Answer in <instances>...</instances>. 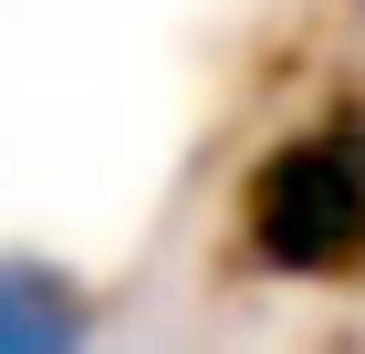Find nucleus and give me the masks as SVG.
Masks as SVG:
<instances>
[{
    "label": "nucleus",
    "instance_id": "nucleus-1",
    "mask_svg": "<svg viewBox=\"0 0 365 354\" xmlns=\"http://www.w3.org/2000/svg\"><path fill=\"white\" fill-rule=\"evenodd\" d=\"M251 250L272 271L334 281L344 261H365V146L355 136H292L251 167Z\"/></svg>",
    "mask_w": 365,
    "mask_h": 354
},
{
    "label": "nucleus",
    "instance_id": "nucleus-2",
    "mask_svg": "<svg viewBox=\"0 0 365 354\" xmlns=\"http://www.w3.org/2000/svg\"><path fill=\"white\" fill-rule=\"evenodd\" d=\"M63 344H84V302L31 261L0 271V354H63Z\"/></svg>",
    "mask_w": 365,
    "mask_h": 354
}]
</instances>
